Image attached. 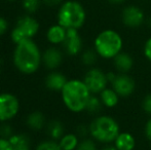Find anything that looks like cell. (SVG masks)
<instances>
[{
  "mask_svg": "<svg viewBox=\"0 0 151 150\" xmlns=\"http://www.w3.org/2000/svg\"><path fill=\"white\" fill-rule=\"evenodd\" d=\"M12 63L19 72L31 75L37 72L42 64V52L33 39H26L16 44Z\"/></svg>",
  "mask_w": 151,
  "mask_h": 150,
  "instance_id": "6da1fadb",
  "label": "cell"
},
{
  "mask_svg": "<svg viewBox=\"0 0 151 150\" xmlns=\"http://www.w3.org/2000/svg\"><path fill=\"white\" fill-rule=\"evenodd\" d=\"M91 93L86 85L83 80L71 79L61 90V97L64 105L73 113H80L86 110L88 101Z\"/></svg>",
  "mask_w": 151,
  "mask_h": 150,
  "instance_id": "7a4b0ae2",
  "label": "cell"
},
{
  "mask_svg": "<svg viewBox=\"0 0 151 150\" xmlns=\"http://www.w3.org/2000/svg\"><path fill=\"white\" fill-rule=\"evenodd\" d=\"M90 135L95 141L104 144L114 142L119 135V124L115 118L109 115H99L88 126Z\"/></svg>",
  "mask_w": 151,
  "mask_h": 150,
  "instance_id": "3957f363",
  "label": "cell"
},
{
  "mask_svg": "<svg viewBox=\"0 0 151 150\" xmlns=\"http://www.w3.org/2000/svg\"><path fill=\"white\" fill-rule=\"evenodd\" d=\"M58 24L66 29H80L86 20L83 5L75 0H68L61 4L57 14Z\"/></svg>",
  "mask_w": 151,
  "mask_h": 150,
  "instance_id": "277c9868",
  "label": "cell"
},
{
  "mask_svg": "<svg viewBox=\"0 0 151 150\" xmlns=\"http://www.w3.org/2000/svg\"><path fill=\"white\" fill-rule=\"evenodd\" d=\"M123 40L120 34L112 29H106L96 36L93 50L103 59H114L121 52Z\"/></svg>",
  "mask_w": 151,
  "mask_h": 150,
  "instance_id": "5b68a950",
  "label": "cell"
},
{
  "mask_svg": "<svg viewBox=\"0 0 151 150\" xmlns=\"http://www.w3.org/2000/svg\"><path fill=\"white\" fill-rule=\"evenodd\" d=\"M39 22L31 14H25L18 19L10 32V39L14 44L26 39H33L39 32Z\"/></svg>",
  "mask_w": 151,
  "mask_h": 150,
  "instance_id": "8992f818",
  "label": "cell"
},
{
  "mask_svg": "<svg viewBox=\"0 0 151 150\" xmlns=\"http://www.w3.org/2000/svg\"><path fill=\"white\" fill-rule=\"evenodd\" d=\"M20 111V101L12 93H0V122L14 119Z\"/></svg>",
  "mask_w": 151,
  "mask_h": 150,
  "instance_id": "52a82bcc",
  "label": "cell"
},
{
  "mask_svg": "<svg viewBox=\"0 0 151 150\" xmlns=\"http://www.w3.org/2000/svg\"><path fill=\"white\" fill-rule=\"evenodd\" d=\"M83 82L88 86L91 95H99L102 90L107 88L109 81L106 73H104L101 69L93 67L88 69L84 74Z\"/></svg>",
  "mask_w": 151,
  "mask_h": 150,
  "instance_id": "ba28073f",
  "label": "cell"
},
{
  "mask_svg": "<svg viewBox=\"0 0 151 150\" xmlns=\"http://www.w3.org/2000/svg\"><path fill=\"white\" fill-rule=\"evenodd\" d=\"M111 85L120 98H127L135 92L136 82L127 73H118L111 82Z\"/></svg>",
  "mask_w": 151,
  "mask_h": 150,
  "instance_id": "9c48e42d",
  "label": "cell"
},
{
  "mask_svg": "<svg viewBox=\"0 0 151 150\" xmlns=\"http://www.w3.org/2000/svg\"><path fill=\"white\" fill-rule=\"evenodd\" d=\"M62 45L68 56L74 57L82 52L83 42L77 29H67L66 38Z\"/></svg>",
  "mask_w": 151,
  "mask_h": 150,
  "instance_id": "30bf717a",
  "label": "cell"
},
{
  "mask_svg": "<svg viewBox=\"0 0 151 150\" xmlns=\"http://www.w3.org/2000/svg\"><path fill=\"white\" fill-rule=\"evenodd\" d=\"M121 20L123 25L129 28H138L144 23L145 16L140 7L136 5H129L123 8L121 12Z\"/></svg>",
  "mask_w": 151,
  "mask_h": 150,
  "instance_id": "8fae6325",
  "label": "cell"
},
{
  "mask_svg": "<svg viewBox=\"0 0 151 150\" xmlns=\"http://www.w3.org/2000/svg\"><path fill=\"white\" fill-rule=\"evenodd\" d=\"M63 62V52L56 46H50L42 52V64L48 70H56Z\"/></svg>",
  "mask_w": 151,
  "mask_h": 150,
  "instance_id": "7c38bea8",
  "label": "cell"
},
{
  "mask_svg": "<svg viewBox=\"0 0 151 150\" xmlns=\"http://www.w3.org/2000/svg\"><path fill=\"white\" fill-rule=\"evenodd\" d=\"M68 79L63 73L58 71H52L45 76L44 79V85L46 88L52 92H60L63 90L65 84L67 83Z\"/></svg>",
  "mask_w": 151,
  "mask_h": 150,
  "instance_id": "4fadbf2b",
  "label": "cell"
},
{
  "mask_svg": "<svg viewBox=\"0 0 151 150\" xmlns=\"http://www.w3.org/2000/svg\"><path fill=\"white\" fill-rule=\"evenodd\" d=\"M113 65L119 73H127L132 70L134 66V59L129 54L120 52L113 59Z\"/></svg>",
  "mask_w": 151,
  "mask_h": 150,
  "instance_id": "5bb4252c",
  "label": "cell"
},
{
  "mask_svg": "<svg viewBox=\"0 0 151 150\" xmlns=\"http://www.w3.org/2000/svg\"><path fill=\"white\" fill-rule=\"evenodd\" d=\"M67 34V29L61 26L60 24H56L50 26L46 31V39L50 43L57 45V44H62L66 38Z\"/></svg>",
  "mask_w": 151,
  "mask_h": 150,
  "instance_id": "9a60e30c",
  "label": "cell"
},
{
  "mask_svg": "<svg viewBox=\"0 0 151 150\" xmlns=\"http://www.w3.org/2000/svg\"><path fill=\"white\" fill-rule=\"evenodd\" d=\"M113 143L118 150H134L136 146V139L131 133L120 132Z\"/></svg>",
  "mask_w": 151,
  "mask_h": 150,
  "instance_id": "2e32d148",
  "label": "cell"
},
{
  "mask_svg": "<svg viewBox=\"0 0 151 150\" xmlns=\"http://www.w3.org/2000/svg\"><path fill=\"white\" fill-rule=\"evenodd\" d=\"M26 124L32 131H41L46 126V119L41 111H33L27 116Z\"/></svg>",
  "mask_w": 151,
  "mask_h": 150,
  "instance_id": "e0dca14e",
  "label": "cell"
},
{
  "mask_svg": "<svg viewBox=\"0 0 151 150\" xmlns=\"http://www.w3.org/2000/svg\"><path fill=\"white\" fill-rule=\"evenodd\" d=\"M99 97L101 99L102 103L105 107L107 108H113L119 102V98L118 94L113 90V88H106L99 94Z\"/></svg>",
  "mask_w": 151,
  "mask_h": 150,
  "instance_id": "ac0fdd59",
  "label": "cell"
},
{
  "mask_svg": "<svg viewBox=\"0 0 151 150\" xmlns=\"http://www.w3.org/2000/svg\"><path fill=\"white\" fill-rule=\"evenodd\" d=\"M46 134L48 135L52 140L58 141L60 140L62 137L65 135V128L64 124L62 123L60 120H50L47 124H46Z\"/></svg>",
  "mask_w": 151,
  "mask_h": 150,
  "instance_id": "d6986e66",
  "label": "cell"
},
{
  "mask_svg": "<svg viewBox=\"0 0 151 150\" xmlns=\"http://www.w3.org/2000/svg\"><path fill=\"white\" fill-rule=\"evenodd\" d=\"M8 140L12 146V150H31L30 138L26 134L14 133Z\"/></svg>",
  "mask_w": 151,
  "mask_h": 150,
  "instance_id": "ffe728a7",
  "label": "cell"
},
{
  "mask_svg": "<svg viewBox=\"0 0 151 150\" xmlns=\"http://www.w3.org/2000/svg\"><path fill=\"white\" fill-rule=\"evenodd\" d=\"M62 150H76L78 144H79V137L76 134H65L59 140Z\"/></svg>",
  "mask_w": 151,
  "mask_h": 150,
  "instance_id": "44dd1931",
  "label": "cell"
},
{
  "mask_svg": "<svg viewBox=\"0 0 151 150\" xmlns=\"http://www.w3.org/2000/svg\"><path fill=\"white\" fill-rule=\"evenodd\" d=\"M103 106L104 105L100 97H97L96 95H91L88 101V104H86V111L90 114H97L101 111Z\"/></svg>",
  "mask_w": 151,
  "mask_h": 150,
  "instance_id": "7402d4cb",
  "label": "cell"
},
{
  "mask_svg": "<svg viewBox=\"0 0 151 150\" xmlns=\"http://www.w3.org/2000/svg\"><path fill=\"white\" fill-rule=\"evenodd\" d=\"M98 54L96 52L95 50H91V48H88V50H86L81 52V62L83 65L86 66H93V64H96L98 60Z\"/></svg>",
  "mask_w": 151,
  "mask_h": 150,
  "instance_id": "603a6c76",
  "label": "cell"
},
{
  "mask_svg": "<svg viewBox=\"0 0 151 150\" xmlns=\"http://www.w3.org/2000/svg\"><path fill=\"white\" fill-rule=\"evenodd\" d=\"M42 0H22V6L28 14H35L40 8Z\"/></svg>",
  "mask_w": 151,
  "mask_h": 150,
  "instance_id": "cb8c5ba5",
  "label": "cell"
},
{
  "mask_svg": "<svg viewBox=\"0 0 151 150\" xmlns=\"http://www.w3.org/2000/svg\"><path fill=\"white\" fill-rule=\"evenodd\" d=\"M35 150H62L59 142L55 140H44L37 145Z\"/></svg>",
  "mask_w": 151,
  "mask_h": 150,
  "instance_id": "d4e9b609",
  "label": "cell"
},
{
  "mask_svg": "<svg viewBox=\"0 0 151 150\" xmlns=\"http://www.w3.org/2000/svg\"><path fill=\"white\" fill-rule=\"evenodd\" d=\"M76 150H98L97 145H96V141L93 139L84 138L81 141H79Z\"/></svg>",
  "mask_w": 151,
  "mask_h": 150,
  "instance_id": "484cf974",
  "label": "cell"
},
{
  "mask_svg": "<svg viewBox=\"0 0 151 150\" xmlns=\"http://www.w3.org/2000/svg\"><path fill=\"white\" fill-rule=\"evenodd\" d=\"M14 134V128L8 122H2L0 124V137L1 138L9 139Z\"/></svg>",
  "mask_w": 151,
  "mask_h": 150,
  "instance_id": "4316f807",
  "label": "cell"
},
{
  "mask_svg": "<svg viewBox=\"0 0 151 150\" xmlns=\"http://www.w3.org/2000/svg\"><path fill=\"white\" fill-rule=\"evenodd\" d=\"M142 108H143L144 112L151 116V93L144 97L143 101H142Z\"/></svg>",
  "mask_w": 151,
  "mask_h": 150,
  "instance_id": "83f0119b",
  "label": "cell"
},
{
  "mask_svg": "<svg viewBox=\"0 0 151 150\" xmlns=\"http://www.w3.org/2000/svg\"><path fill=\"white\" fill-rule=\"evenodd\" d=\"M76 135L78 137H81V138H86L88 135H90V128L86 124H80L77 126V130H76Z\"/></svg>",
  "mask_w": 151,
  "mask_h": 150,
  "instance_id": "f1b7e54d",
  "label": "cell"
},
{
  "mask_svg": "<svg viewBox=\"0 0 151 150\" xmlns=\"http://www.w3.org/2000/svg\"><path fill=\"white\" fill-rule=\"evenodd\" d=\"M143 52H144L145 58L151 62V37H149L146 40L145 44H144V47H143Z\"/></svg>",
  "mask_w": 151,
  "mask_h": 150,
  "instance_id": "f546056e",
  "label": "cell"
},
{
  "mask_svg": "<svg viewBox=\"0 0 151 150\" xmlns=\"http://www.w3.org/2000/svg\"><path fill=\"white\" fill-rule=\"evenodd\" d=\"M8 30V22L5 18L0 16V36L4 35Z\"/></svg>",
  "mask_w": 151,
  "mask_h": 150,
  "instance_id": "4dcf8cb0",
  "label": "cell"
},
{
  "mask_svg": "<svg viewBox=\"0 0 151 150\" xmlns=\"http://www.w3.org/2000/svg\"><path fill=\"white\" fill-rule=\"evenodd\" d=\"M0 150H12V146L8 139L0 137Z\"/></svg>",
  "mask_w": 151,
  "mask_h": 150,
  "instance_id": "1f68e13d",
  "label": "cell"
},
{
  "mask_svg": "<svg viewBox=\"0 0 151 150\" xmlns=\"http://www.w3.org/2000/svg\"><path fill=\"white\" fill-rule=\"evenodd\" d=\"M144 132H145L146 138L151 142V117L147 120L145 124V128H144Z\"/></svg>",
  "mask_w": 151,
  "mask_h": 150,
  "instance_id": "d6a6232c",
  "label": "cell"
},
{
  "mask_svg": "<svg viewBox=\"0 0 151 150\" xmlns=\"http://www.w3.org/2000/svg\"><path fill=\"white\" fill-rule=\"evenodd\" d=\"M42 2H43L45 5L52 7V6H56V5H58V4H60L62 2V0H42Z\"/></svg>",
  "mask_w": 151,
  "mask_h": 150,
  "instance_id": "836d02e7",
  "label": "cell"
},
{
  "mask_svg": "<svg viewBox=\"0 0 151 150\" xmlns=\"http://www.w3.org/2000/svg\"><path fill=\"white\" fill-rule=\"evenodd\" d=\"M101 150H118V149L116 148L114 145H106V146H104Z\"/></svg>",
  "mask_w": 151,
  "mask_h": 150,
  "instance_id": "e575fe53",
  "label": "cell"
},
{
  "mask_svg": "<svg viewBox=\"0 0 151 150\" xmlns=\"http://www.w3.org/2000/svg\"><path fill=\"white\" fill-rule=\"evenodd\" d=\"M108 1L112 4H121V3H123L125 0H108Z\"/></svg>",
  "mask_w": 151,
  "mask_h": 150,
  "instance_id": "d590c367",
  "label": "cell"
},
{
  "mask_svg": "<svg viewBox=\"0 0 151 150\" xmlns=\"http://www.w3.org/2000/svg\"><path fill=\"white\" fill-rule=\"evenodd\" d=\"M148 25L151 27V19H149V21H148Z\"/></svg>",
  "mask_w": 151,
  "mask_h": 150,
  "instance_id": "8d00e7d4",
  "label": "cell"
},
{
  "mask_svg": "<svg viewBox=\"0 0 151 150\" xmlns=\"http://www.w3.org/2000/svg\"><path fill=\"white\" fill-rule=\"evenodd\" d=\"M5 1H16V0H5Z\"/></svg>",
  "mask_w": 151,
  "mask_h": 150,
  "instance_id": "74e56055",
  "label": "cell"
}]
</instances>
